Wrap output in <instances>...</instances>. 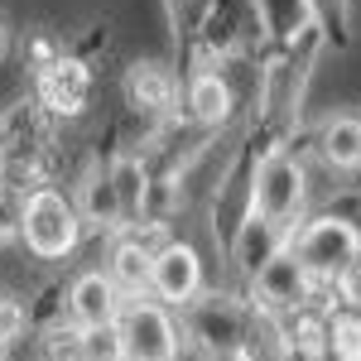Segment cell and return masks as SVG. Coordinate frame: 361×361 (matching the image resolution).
<instances>
[{
    "label": "cell",
    "instance_id": "cell-1",
    "mask_svg": "<svg viewBox=\"0 0 361 361\" xmlns=\"http://www.w3.org/2000/svg\"><path fill=\"white\" fill-rule=\"evenodd\" d=\"M20 241L29 246V255L39 260H63L73 255L78 241H82V217L73 207V197L58 193V188H34L25 193V207H20Z\"/></svg>",
    "mask_w": 361,
    "mask_h": 361
},
{
    "label": "cell",
    "instance_id": "cell-2",
    "mask_svg": "<svg viewBox=\"0 0 361 361\" xmlns=\"http://www.w3.org/2000/svg\"><path fill=\"white\" fill-rule=\"evenodd\" d=\"M188 337L207 361H231L255 342V313L231 294H197L188 304Z\"/></svg>",
    "mask_w": 361,
    "mask_h": 361
},
{
    "label": "cell",
    "instance_id": "cell-3",
    "mask_svg": "<svg viewBox=\"0 0 361 361\" xmlns=\"http://www.w3.org/2000/svg\"><path fill=\"white\" fill-rule=\"evenodd\" d=\"M289 250L313 279L333 284L352 260H361V226L328 212V217H313L299 226V236H289Z\"/></svg>",
    "mask_w": 361,
    "mask_h": 361
},
{
    "label": "cell",
    "instance_id": "cell-4",
    "mask_svg": "<svg viewBox=\"0 0 361 361\" xmlns=\"http://www.w3.org/2000/svg\"><path fill=\"white\" fill-rule=\"evenodd\" d=\"M304 169L289 154H275L255 169V188H250V217L279 226L284 236H294V222L304 217Z\"/></svg>",
    "mask_w": 361,
    "mask_h": 361
},
{
    "label": "cell",
    "instance_id": "cell-5",
    "mask_svg": "<svg viewBox=\"0 0 361 361\" xmlns=\"http://www.w3.org/2000/svg\"><path fill=\"white\" fill-rule=\"evenodd\" d=\"M116 333L130 361H178V323L169 318V308L159 299H126L121 318H116Z\"/></svg>",
    "mask_w": 361,
    "mask_h": 361
},
{
    "label": "cell",
    "instance_id": "cell-6",
    "mask_svg": "<svg viewBox=\"0 0 361 361\" xmlns=\"http://www.w3.org/2000/svg\"><path fill=\"white\" fill-rule=\"evenodd\" d=\"M149 289L164 308H188L202 294V260L188 241H164L149 265Z\"/></svg>",
    "mask_w": 361,
    "mask_h": 361
},
{
    "label": "cell",
    "instance_id": "cell-7",
    "mask_svg": "<svg viewBox=\"0 0 361 361\" xmlns=\"http://www.w3.org/2000/svg\"><path fill=\"white\" fill-rule=\"evenodd\" d=\"M308 284H313V275L294 260V250H289V246H284L260 275L250 279L255 304L265 308V313H275V318H284V313H294V308L308 304Z\"/></svg>",
    "mask_w": 361,
    "mask_h": 361
},
{
    "label": "cell",
    "instance_id": "cell-8",
    "mask_svg": "<svg viewBox=\"0 0 361 361\" xmlns=\"http://www.w3.org/2000/svg\"><path fill=\"white\" fill-rule=\"evenodd\" d=\"M121 308H126V294L111 284V275H102V270H87V275L73 279V289H68V323H78V328H111L116 318H121Z\"/></svg>",
    "mask_w": 361,
    "mask_h": 361
},
{
    "label": "cell",
    "instance_id": "cell-9",
    "mask_svg": "<svg viewBox=\"0 0 361 361\" xmlns=\"http://www.w3.org/2000/svg\"><path fill=\"white\" fill-rule=\"evenodd\" d=\"M87 92H92V78H87V68L78 58H54L39 73V97L58 116H78L87 106Z\"/></svg>",
    "mask_w": 361,
    "mask_h": 361
},
{
    "label": "cell",
    "instance_id": "cell-10",
    "mask_svg": "<svg viewBox=\"0 0 361 361\" xmlns=\"http://www.w3.org/2000/svg\"><path fill=\"white\" fill-rule=\"evenodd\" d=\"M284 246H289V236H284L279 226L260 222V217H246V222L236 226V265H241V275H246V279L260 275Z\"/></svg>",
    "mask_w": 361,
    "mask_h": 361
},
{
    "label": "cell",
    "instance_id": "cell-11",
    "mask_svg": "<svg viewBox=\"0 0 361 361\" xmlns=\"http://www.w3.org/2000/svg\"><path fill=\"white\" fill-rule=\"evenodd\" d=\"M149 265H154V255L145 246H135L130 236H121L111 246V265H106V275L111 284L126 294V299H145L149 294Z\"/></svg>",
    "mask_w": 361,
    "mask_h": 361
},
{
    "label": "cell",
    "instance_id": "cell-12",
    "mask_svg": "<svg viewBox=\"0 0 361 361\" xmlns=\"http://www.w3.org/2000/svg\"><path fill=\"white\" fill-rule=\"evenodd\" d=\"M73 207H78L82 226H97V231H121V226H126L121 202H116V188H111L106 173H92V178L82 183V197H78Z\"/></svg>",
    "mask_w": 361,
    "mask_h": 361
},
{
    "label": "cell",
    "instance_id": "cell-13",
    "mask_svg": "<svg viewBox=\"0 0 361 361\" xmlns=\"http://www.w3.org/2000/svg\"><path fill=\"white\" fill-rule=\"evenodd\" d=\"M106 178H111V188H116V202H121L126 226H135L140 212H145V197H149V173H145V164H140L135 154H121L106 169Z\"/></svg>",
    "mask_w": 361,
    "mask_h": 361
},
{
    "label": "cell",
    "instance_id": "cell-14",
    "mask_svg": "<svg viewBox=\"0 0 361 361\" xmlns=\"http://www.w3.org/2000/svg\"><path fill=\"white\" fill-rule=\"evenodd\" d=\"M126 97H130V106H140V111H169L173 78H169L159 63H135L126 73Z\"/></svg>",
    "mask_w": 361,
    "mask_h": 361
},
{
    "label": "cell",
    "instance_id": "cell-15",
    "mask_svg": "<svg viewBox=\"0 0 361 361\" xmlns=\"http://www.w3.org/2000/svg\"><path fill=\"white\" fill-rule=\"evenodd\" d=\"M318 149L333 169H361V121L357 116H337L323 126L318 135Z\"/></svg>",
    "mask_w": 361,
    "mask_h": 361
},
{
    "label": "cell",
    "instance_id": "cell-16",
    "mask_svg": "<svg viewBox=\"0 0 361 361\" xmlns=\"http://www.w3.org/2000/svg\"><path fill=\"white\" fill-rule=\"evenodd\" d=\"M188 111L202 126H222L226 116H231V87L217 73H197L193 87H188Z\"/></svg>",
    "mask_w": 361,
    "mask_h": 361
},
{
    "label": "cell",
    "instance_id": "cell-17",
    "mask_svg": "<svg viewBox=\"0 0 361 361\" xmlns=\"http://www.w3.org/2000/svg\"><path fill=\"white\" fill-rule=\"evenodd\" d=\"M323 357L333 361H361V313H333L328 318V337H323Z\"/></svg>",
    "mask_w": 361,
    "mask_h": 361
},
{
    "label": "cell",
    "instance_id": "cell-18",
    "mask_svg": "<svg viewBox=\"0 0 361 361\" xmlns=\"http://www.w3.org/2000/svg\"><path fill=\"white\" fill-rule=\"evenodd\" d=\"M39 352H44V361H82V328L78 323H49Z\"/></svg>",
    "mask_w": 361,
    "mask_h": 361
},
{
    "label": "cell",
    "instance_id": "cell-19",
    "mask_svg": "<svg viewBox=\"0 0 361 361\" xmlns=\"http://www.w3.org/2000/svg\"><path fill=\"white\" fill-rule=\"evenodd\" d=\"M82 361H126V347H121V333L111 328H87L82 333Z\"/></svg>",
    "mask_w": 361,
    "mask_h": 361
},
{
    "label": "cell",
    "instance_id": "cell-20",
    "mask_svg": "<svg viewBox=\"0 0 361 361\" xmlns=\"http://www.w3.org/2000/svg\"><path fill=\"white\" fill-rule=\"evenodd\" d=\"M29 328V304H20L15 294L0 289V347H10L15 337H25Z\"/></svg>",
    "mask_w": 361,
    "mask_h": 361
},
{
    "label": "cell",
    "instance_id": "cell-21",
    "mask_svg": "<svg viewBox=\"0 0 361 361\" xmlns=\"http://www.w3.org/2000/svg\"><path fill=\"white\" fill-rule=\"evenodd\" d=\"M333 284H337V304L347 308V313H361V260H352Z\"/></svg>",
    "mask_w": 361,
    "mask_h": 361
},
{
    "label": "cell",
    "instance_id": "cell-22",
    "mask_svg": "<svg viewBox=\"0 0 361 361\" xmlns=\"http://www.w3.org/2000/svg\"><path fill=\"white\" fill-rule=\"evenodd\" d=\"M270 361H323V352H304V347H275Z\"/></svg>",
    "mask_w": 361,
    "mask_h": 361
},
{
    "label": "cell",
    "instance_id": "cell-23",
    "mask_svg": "<svg viewBox=\"0 0 361 361\" xmlns=\"http://www.w3.org/2000/svg\"><path fill=\"white\" fill-rule=\"evenodd\" d=\"M5 44H10V25H5V15H0V54H5Z\"/></svg>",
    "mask_w": 361,
    "mask_h": 361
},
{
    "label": "cell",
    "instance_id": "cell-24",
    "mask_svg": "<svg viewBox=\"0 0 361 361\" xmlns=\"http://www.w3.org/2000/svg\"><path fill=\"white\" fill-rule=\"evenodd\" d=\"M0 361H5V347H0Z\"/></svg>",
    "mask_w": 361,
    "mask_h": 361
},
{
    "label": "cell",
    "instance_id": "cell-25",
    "mask_svg": "<svg viewBox=\"0 0 361 361\" xmlns=\"http://www.w3.org/2000/svg\"><path fill=\"white\" fill-rule=\"evenodd\" d=\"M126 361H130V357H126Z\"/></svg>",
    "mask_w": 361,
    "mask_h": 361
}]
</instances>
